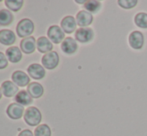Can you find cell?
<instances>
[{
    "instance_id": "6da1fadb",
    "label": "cell",
    "mask_w": 147,
    "mask_h": 136,
    "mask_svg": "<svg viewBox=\"0 0 147 136\" xmlns=\"http://www.w3.org/2000/svg\"><path fill=\"white\" fill-rule=\"evenodd\" d=\"M34 31V24L28 18H24V19L20 20L18 22L17 26H16V32H17V35L19 37H23V38H26V37H30L31 34Z\"/></svg>"
},
{
    "instance_id": "7a4b0ae2",
    "label": "cell",
    "mask_w": 147,
    "mask_h": 136,
    "mask_svg": "<svg viewBox=\"0 0 147 136\" xmlns=\"http://www.w3.org/2000/svg\"><path fill=\"white\" fill-rule=\"evenodd\" d=\"M41 112L39 109H37L34 106H30L27 108L24 113V120L30 126H37L41 122Z\"/></svg>"
},
{
    "instance_id": "3957f363",
    "label": "cell",
    "mask_w": 147,
    "mask_h": 136,
    "mask_svg": "<svg viewBox=\"0 0 147 136\" xmlns=\"http://www.w3.org/2000/svg\"><path fill=\"white\" fill-rule=\"evenodd\" d=\"M41 62H42V65L44 68L49 70H52L54 68L57 67L59 63V56L58 53L56 51H51V52H48L46 54L43 55L42 59H41Z\"/></svg>"
},
{
    "instance_id": "277c9868",
    "label": "cell",
    "mask_w": 147,
    "mask_h": 136,
    "mask_svg": "<svg viewBox=\"0 0 147 136\" xmlns=\"http://www.w3.org/2000/svg\"><path fill=\"white\" fill-rule=\"evenodd\" d=\"M47 37L49 38V40H51L55 44L62 43L66 38L62 28L57 25H52L49 27L48 31H47Z\"/></svg>"
},
{
    "instance_id": "5b68a950",
    "label": "cell",
    "mask_w": 147,
    "mask_h": 136,
    "mask_svg": "<svg viewBox=\"0 0 147 136\" xmlns=\"http://www.w3.org/2000/svg\"><path fill=\"white\" fill-rule=\"evenodd\" d=\"M128 42L131 48L135 50L142 49L144 45V35L141 31H132L128 36Z\"/></svg>"
},
{
    "instance_id": "8992f818",
    "label": "cell",
    "mask_w": 147,
    "mask_h": 136,
    "mask_svg": "<svg viewBox=\"0 0 147 136\" xmlns=\"http://www.w3.org/2000/svg\"><path fill=\"white\" fill-rule=\"evenodd\" d=\"M94 37V32L91 28L80 27L75 31V40L81 43L90 42Z\"/></svg>"
},
{
    "instance_id": "52a82bcc",
    "label": "cell",
    "mask_w": 147,
    "mask_h": 136,
    "mask_svg": "<svg viewBox=\"0 0 147 136\" xmlns=\"http://www.w3.org/2000/svg\"><path fill=\"white\" fill-rule=\"evenodd\" d=\"M6 113H7L8 117H10L11 119L17 120V119L21 118L25 112H24L23 106L15 102L9 104V106L7 107V110H6Z\"/></svg>"
},
{
    "instance_id": "ba28073f",
    "label": "cell",
    "mask_w": 147,
    "mask_h": 136,
    "mask_svg": "<svg viewBox=\"0 0 147 136\" xmlns=\"http://www.w3.org/2000/svg\"><path fill=\"white\" fill-rule=\"evenodd\" d=\"M11 78H12V82H14L17 86L24 87V86L29 85L30 77L23 71H20V70L14 71L13 73H12Z\"/></svg>"
},
{
    "instance_id": "9c48e42d",
    "label": "cell",
    "mask_w": 147,
    "mask_h": 136,
    "mask_svg": "<svg viewBox=\"0 0 147 136\" xmlns=\"http://www.w3.org/2000/svg\"><path fill=\"white\" fill-rule=\"evenodd\" d=\"M36 42L37 41L32 36L22 38L21 42H20V49L25 54H31L36 49Z\"/></svg>"
},
{
    "instance_id": "30bf717a",
    "label": "cell",
    "mask_w": 147,
    "mask_h": 136,
    "mask_svg": "<svg viewBox=\"0 0 147 136\" xmlns=\"http://www.w3.org/2000/svg\"><path fill=\"white\" fill-rule=\"evenodd\" d=\"M76 25H77V22H76V19L73 16H65L61 20V28L64 31V33H73L74 31L77 30L76 29Z\"/></svg>"
},
{
    "instance_id": "8fae6325",
    "label": "cell",
    "mask_w": 147,
    "mask_h": 136,
    "mask_svg": "<svg viewBox=\"0 0 147 136\" xmlns=\"http://www.w3.org/2000/svg\"><path fill=\"white\" fill-rule=\"evenodd\" d=\"M76 22L80 27H86L89 26L93 22L92 13L86 11V10H80L76 14Z\"/></svg>"
},
{
    "instance_id": "7c38bea8",
    "label": "cell",
    "mask_w": 147,
    "mask_h": 136,
    "mask_svg": "<svg viewBox=\"0 0 147 136\" xmlns=\"http://www.w3.org/2000/svg\"><path fill=\"white\" fill-rule=\"evenodd\" d=\"M77 48H78L77 42L72 37H66L63 40V42L61 43V50L68 55L74 54L77 51Z\"/></svg>"
},
{
    "instance_id": "4fadbf2b",
    "label": "cell",
    "mask_w": 147,
    "mask_h": 136,
    "mask_svg": "<svg viewBox=\"0 0 147 136\" xmlns=\"http://www.w3.org/2000/svg\"><path fill=\"white\" fill-rule=\"evenodd\" d=\"M36 48L38 49V51L40 53H46L51 52L53 49V45L52 42L49 40L48 37H45V36H41L37 39V42H36Z\"/></svg>"
},
{
    "instance_id": "5bb4252c",
    "label": "cell",
    "mask_w": 147,
    "mask_h": 136,
    "mask_svg": "<svg viewBox=\"0 0 147 136\" xmlns=\"http://www.w3.org/2000/svg\"><path fill=\"white\" fill-rule=\"evenodd\" d=\"M27 72L29 76L33 79H42L45 76V69L42 65L37 64V63H33L27 68Z\"/></svg>"
},
{
    "instance_id": "9a60e30c",
    "label": "cell",
    "mask_w": 147,
    "mask_h": 136,
    "mask_svg": "<svg viewBox=\"0 0 147 136\" xmlns=\"http://www.w3.org/2000/svg\"><path fill=\"white\" fill-rule=\"evenodd\" d=\"M6 57L8 61L12 63H17L22 59V51L19 47L11 46L6 50Z\"/></svg>"
},
{
    "instance_id": "2e32d148",
    "label": "cell",
    "mask_w": 147,
    "mask_h": 136,
    "mask_svg": "<svg viewBox=\"0 0 147 136\" xmlns=\"http://www.w3.org/2000/svg\"><path fill=\"white\" fill-rule=\"evenodd\" d=\"M2 93L6 96V97H13L14 95L18 93V86L16 85L14 82L12 81H4L1 85Z\"/></svg>"
},
{
    "instance_id": "e0dca14e",
    "label": "cell",
    "mask_w": 147,
    "mask_h": 136,
    "mask_svg": "<svg viewBox=\"0 0 147 136\" xmlns=\"http://www.w3.org/2000/svg\"><path fill=\"white\" fill-rule=\"evenodd\" d=\"M16 40L13 31L8 29L0 30V43L3 45H12Z\"/></svg>"
},
{
    "instance_id": "ac0fdd59",
    "label": "cell",
    "mask_w": 147,
    "mask_h": 136,
    "mask_svg": "<svg viewBox=\"0 0 147 136\" xmlns=\"http://www.w3.org/2000/svg\"><path fill=\"white\" fill-rule=\"evenodd\" d=\"M27 92L32 98H40L43 95V86L38 82H31L27 87Z\"/></svg>"
},
{
    "instance_id": "d6986e66",
    "label": "cell",
    "mask_w": 147,
    "mask_h": 136,
    "mask_svg": "<svg viewBox=\"0 0 147 136\" xmlns=\"http://www.w3.org/2000/svg\"><path fill=\"white\" fill-rule=\"evenodd\" d=\"M14 99H15L16 103L22 105V106H27V105H30L32 103V97L26 90H21V91L18 92L14 97Z\"/></svg>"
},
{
    "instance_id": "ffe728a7",
    "label": "cell",
    "mask_w": 147,
    "mask_h": 136,
    "mask_svg": "<svg viewBox=\"0 0 147 136\" xmlns=\"http://www.w3.org/2000/svg\"><path fill=\"white\" fill-rule=\"evenodd\" d=\"M13 14L11 11L7 9L0 10V25L1 26H8L13 21Z\"/></svg>"
},
{
    "instance_id": "44dd1931",
    "label": "cell",
    "mask_w": 147,
    "mask_h": 136,
    "mask_svg": "<svg viewBox=\"0 0 147 136\" xmlns=\"http://www.w3.org/2000/svg\"><path fill=\"white\" fill-rule=\"evenodd\" d=\"M134 22L139 28L147 29V13L145 12H139L134 17Z\"/></svg>"
},
{
    "instance_id": "7402d4cb",
    "label": "cell",
    "mask_w": 147,
    "mask_h": 136,
    "mask_svg": "<svg viewBox=\"0 0 147 136\" xmlns=\"http://www.w3.org/2000/svg\"><path fill=\"white\" fill-rule=\"evenodd\" d=\"M83 6L86 11L90 12V13H96L100 9L101 3L99 1H95V0H88V1H85Z\"/></svg>"
},
{
    "instance_id": "603a6c76",
    "label": "cell",
    "mask_w": 147,
    "mask_h": 136,
    "mask_svg": "<svg viewBox=\"0 0 147 136\" xmlns=\"http://www.w3.org/2000/svg\"><path fill=\"white\" fill-rule=\"evenodd\" d=\"M34 136H51V129L47 124H41L35 128Z\"/></svg>"
},
{
    "instance_id": "cb8c5ba5",
    "label": "cell",
    "mask_w": 147,
    "mask_h": 136,
    "mask_svg": "<svg viewBox=\"0 0 147 136\" xmlns=\"http://www.w3.org/2000/svg\"><path fill=\"white\" fill-rule=\"evenodd\" d=\"M5 5L10 10H12L14 12H17L23 6V1H21V0H6Z\"/></svg>"
},
{
    "instance_id": "d4e9b609",
    "label": "cell",
    "mask_w": 147,
    "mask_h": 136,
    "mask_svg": "<svg viewBox=\"0 0 147 136\" xmlns=\"http://www.w3.org/2000/svg\"><path fill=\"white\" fill-rule=\"evenodd\" d=\"M137 3H138L137 0H119V1H118L119 6L124 8V9H131V8H134L137 5Z\"/></svg>"
},
{
    "instance_id": "484cf974",
    "label": "cell",
    "mask_w": 147,
    "mask_h": 136,
    "mask_svg": "<svg viewBox=\"0 0 147 136\" xmlns=\"http://www.w3.org/2000/svg\"><path fill=\"white\" fill-rule=\"evenodd\" d=\"M8 66V59L6 58V54L0 52V69H5Z\"/></svg>"
},
{
    "instance_id": "4316f807",
    "label": "cell",
    "mask_w": 147,
    "mask_h": 136,
    "mask_svg": "<svg viewBox=\"0 0 147 136\" xmlns=\"http://www.w3.org/2000/svg\"><path fill=\"white\" fill-rule=\"evenodd\" d=\"M18 136H34V133L31 130H29V129H24V130H22L21 132L19 133Z\"/></svg>"
},
{
    "instance_id": "83f0119b",
    "label": "cell",
    "mask_w": 147,
    "mask_h": 136,
    "mask_svg": "<svg viewBox=\"0 0 147 136\" xmlns=\"http://www.w3.org/2000/svg\"><path fill=\"white\" fill-rule=\"evenodd\" d=\"M1 96H2V90H1V88H0V99H1Z\"/></svg>"
}]
</instances>
